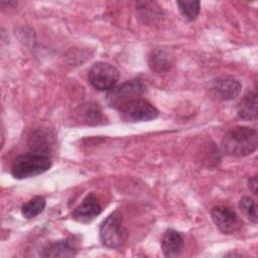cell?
Segmentation results:
<instances>
[{
  "instance_id": "1",
  "label": "cell",
  "mask_w": 258,
  "mask_h": 258,
  "mask_svg": "<svg viewBox=\"0 0 258 258\" xmlns=\"http://www.w3.org/2000/svg\"><path fill=\"white\" fill-rule=\"evenodd\" d=\"M221 145L227 155L235 157L250 155L257 149V131L247 126L234 127L225 134Z\"/></svg>"
},
{
  "instance_id": "2",
  "label": "cell",
  "mask_w": 258,
  "mask_h": 258,
  "mask_svg": "<svg viewBox=\"0 0 258 258\" xmlns=\"http://www.w3.org/2000/svg\"><path fill=\"white\" fill-rule=\"evenodd\" d=\"M51 166L47 154L32 151L17 156L11 165V174L17 179H23L45 172Z\"/></svg>"
},
{
  "instance_id": "3",
  "label": "cell",
  "mask_w": 258,
  "mask_h": 258,
  "mask_svg": "<svg viewBox=\"0 0 258 258\" xmlns=\"http://www.w3.org/2000/svg\"><path fill=\"white\" fill-rule=\"evenodd\" d=\"M128 233L122 222V216L118 211H115L107 217L100 227V238L102 243L109 248L121 247L126 239Z\"/></svg>"
},
{
  "instance_id": "4",
  "label": "cell",
  "mask_w": 258,
  "mask_h": 258,
  "mask_svg": "<svg viewBox=\"0 0 258 258\" xmlns=\"http://www.w3.org/2000/svg\"><path fill=\"white\" fill-rule=\"evenodd\" d=\"M144 92L145 87L139 80H131L110 90L106 101L111 108L119 110L127 103L142 98Z\"/></svg>"
},
{
  "instance_id": "5",
  "label": "cell",
  "mask_w": 258,
  "mask_h": 258,
  "mask_svg": "<svg viewBox=\"0 0 258 258\" xmlns=\"http://www.w3.org/2000/svg\"><path fill=\"white\" fill-rule=\"evenodd\" d=\"M88 79L95 89L109 92L116 86L119 80V72L114 66L99 61L91 67Z\"/></svg>"
},
{
  "instance_id": "6",
  "label": "cell",
  "mask_w": 258,
  "mask_h": 258,
  "mask_svg": "<svg viewBox=\"0 0 258 258\" xmlns=\"http://www.w3.org/2000/svg\"><path fill=\"white\" fill-rule=\"evenodd\" d=\"M120 117L125 122L150 121L158 116V110L147 100L140 98L133 100L119 109Z\"/></svg>"
},
{
  "instance_id": "7",
  "label": "cell",
  "mask_w": 258,
  "mask_h": 258,
  "mask_svg": "<svg viewBox=\"0 0 258 258\" xmlns=\"http://www.w3.org/2000/svg\"><path fill=\"white\" fill-rule=\"evenodd\" d=\"M212 220L217 228L224 234H234L241 230L242 220L233 209L227 206H216L211 211Z\"/></svg>"
},
{
  "instance_id": "8",
  "label": "cell",
  "mask_w": 258,
  "mask_h": 258,
  "mask_svg": "<svg viewBox=\"0 0 258 258\" xmlns=\"http://www.w3.org/2000/svg\"><path fill=\"white\" fill-rule=\"evenodd\" d=\"M210 94L221 101H231L241 92L240 81L230 76H223L213 79L209 84Z\"/></svg>"
},
{
  "instance_id": "9",
  "label": "cell",
  "mask_w": 258,
  "mask_h": 258,
  "mask_svg": "<svg viewBox=\"0 0 258 258\" xmlns=\"http://www.w3.org/2000/svg\"><path fill=\"white\" fill-rule=\"evenodd\" d=\"M101 212L102 207L97 198L93 194H90L77 208H75L72 213V217L74 220L86 224L92 222L97 216L101 214Z\"/></svg>"
},
{
  "instance_id": "10",
  "label": "cell",
  "mask_w": 258,
  "mask_h": 258,
  "mask_svg": "<svg viewBox=\"0 0 258 258\" xmlns=\"http://www.w3.org/2000/svg\"><path fill=\"white\" fill-rule=\"evenodd\" d=\"M160 245L165 257H176L182 252L183 238L177 231L169 229L164 232Z\"/></svg>"
},
{
  "instance_id": "11",
  "label": "cell",
  "mask_w": 258,
  "mask_h": 258,
  "mask_svg": "<svg viewBox=\"0 0 258 258\" xmlns=\"http://www.w3.org/2000/svg\"><path fill=\"white\" fill-rule=\"evenodd\" d=\"M77 254L75 244L69 240H59L48 244L42 250V257H74Z\"/></svg>"
},
{
  "instance_id": "12",
  "label": "cell",
  "mask_w": 258,
  "mask_h": 258,
  "mask_svg": "<svg viewBox=\"0 0 258 258\" xmlns=\"http://www.w3.org/2000/svg\"><path fill=\"white\" fill-rule=\"evenodd\" d=\"M238 116L243 120H253L257 117V93L250 92L240 101L237 110Z\"/></svg>"
},
{
  "instance_id": "13",
  "label": "cell",
  "mask_w": 258,
  "mask_h": 258,
  "mask_svg": "<svg viewBox=\"0 0 258 258\" xmlns=\"http://www.w3.org/2000/svg\"><path fill=\"white\" fill-rule=\"evenodd\" d=\"M45 208V199L41 196L34 197L21 208V214L26 219H32L39 215Z\"/></svg>"
},
{
  "instance_id": "14",
  "label": "cell",
  "mask_w": 258,
  "mask_h": 258,
  "mask_svg": "<svg viewBox=\"0 0 258 258\" xmlns=\"http://www.w3.org/2000/svg\"><path fill=\"white\" fill-rule=\"evenodd\" d=\"M176 5L185 19L188 21H194L197 19L200 13V1H177Z\"/></svg>"
},
{
  "instance_id": "15",
  "label": "cell",
  "mask_w": 258,
  "mask_h": 258,
  "mask_svg": "<svg viewBox=\"0 0 258 258\" xmlns=\"http://www.w3.org/2000/svg\"><path fill=\"white\" fill-rule=\"evenodd\" d=\"M169 59L163 51H155L149 57V66L152 71L161 73L169 69Z\"/></svg>"
},
{
  "instance_id": "16",
  "label": "cell",
  "mask_w": 258,
  "mask_h": 258,
  "mask_svg": "<svg viewBox=\"0 0 258 258\" xmlns=\"http://www.w3.org/2000/svg\"><path fill=\"white\" fill-rule=\"evenodd\" d=\"M239 208L246 217L254 224L257 223V210L254 201L249 197H244L239 202Z\"/></svg>"
},
{
  "instance_id": "17",
  "label": "cell",
  "mask_w": 258,
  "mask_h": 258,
  "mask_svg": "<svg viewBox=\"0 0 258 258\" xmlns=\"http://www.w3.org/2000/svg\"><path fill=\"white\" fill-rule=\"evenodd\" d=\"M249 188L251 189V191L254 194V195H257V176L256 175H254L253 177H251L250 179H249Z\"/></svg>"
}]
</instances>
